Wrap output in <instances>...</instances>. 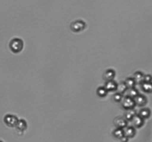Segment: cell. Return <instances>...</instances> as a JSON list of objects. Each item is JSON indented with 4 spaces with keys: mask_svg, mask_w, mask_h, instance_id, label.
Masks as SVG:
<instances>
[{
    "mask_svg": "<svg viewBox=\"0 0 152 142\" xmlns=\"http://www.w3.org/2000/svg\"><path fill=\"white\" fill-rule=\"evenodd\" d=\"M9 48L13 53L18 54L21 53L24 48L23 40L19 38H13L9 42Z\"/></svg>",
    "mask_w": 152,
    "mask_h": 142,
    "instance_id": "cell-1",
    "label": "cell"
},
{
    "mask_svg": "<svg viewBox=\"0 0 152 142\" xmlns=\"http://www.w3.org/2000/svg\"><path fill=\"white\" fill-rule=\"evenodd\" d=\"M86 23L82 19H77L74 22H71V30L74 33H80L86 28Z\"/></svg>",
    "mask_w": 152,
    "mask_h": 142,
    "instance_id": "cell-2",
    "label": "cell"
},
{
    "mask_svg": "<svg viewBox=\"0 0 152 142\" xmlns=\"http://www.w3.org/2000/svg\"><path fill=\"white\" fill-rule=\"evenodd\" d=\"M121 105L124 109H126V110H129V109H134V107L136 106L134 103V100L133 98L130 97L129 96H125L123 97V99L121 101Z\"/></svg>",
    "mask_w": 152,
    "mask_h": 142,
    "instance_id": "cell-3",
    "label": "cell"
},
{
    "mask_svg": "<svg viewBox=\"0 0 152 142\" xmlns=\"http://www.w3.org/2000/svg\"><path fill=\"white\" fill-rule=\"evenodd\" d=\"M18 120L17 117L13 114H7L4 117V124L9 127H15Z\"/></svg>",
    "mask_w": 152,
    "mask_h": 142,
    "instance_id": "cell-4",
    "label": "cell"
},
{
    "mask_svg": "<svg viewBox=\"0 0 152 142\" xmlns=\"http://www.w3.org/2000/svg\"><path fill=\"white\" fill-rule=\"evenodd\" d=\"M134 100L135 105L137 106H140V107H143L148 103V99L146 96L140 94V93L134 99Z\"/></svg>",
    "mask_w": 152,
    "mask_h": 142,
    "instance_id": "cell-5",
    "label": "cell"
},
{
    "mask_svg": "<svg viewBox=\"0 0 152 142\" xmlns=\"http://www.w3.org/2000/svg\"><path fill=\"white\" fill-rule=\"evenodd\" d=\"M114 124L117 128L124 129L128 126V121L123 116H117L114 118Z\"/></svg>",
    "mask_w": 152,
    "mask_h": 142,
    "instance_id": "cell-6",
    "label": "cell"
},
{
    "mask_svg": "<svg viewBox=\"0 0 152 142\" xmlns=\"http://www.w3.org/2000/svg\"><path fill=\"white\" fill-rule=\"evenodd\" d=\"M117 85H118V83L113 79V80H110V81H105V85H104V87L106 89L107 91H108V93H110V92L117 91Z\"/></svg>",
    "mask_w": 152,
    "mask_h": 142,
    "instance_id": "cell-7",
    "label": "cell"
},
{
    "mask_svg": "<svg viewBox=\"0 0 152 142\" xmlns=\"http://www.w3.org/2000/svg\"><path fill=\"white\" fill-rule=\"evenodd\" d=\"M131 121H132L133 127L134 128H140V127H142L143 126L144 123H145V120L141 118L137 114L132 118V120Z\"/></svg>",
    "mask_w": 152,
    "mask_h": 142,
    "instance_id": "cell-8",
    "label": "cell"
},
{
    "mask_svg": "<svg viewBox=\"0 0 152 142\" xmlns=\"http://www.w3.org/2000/svg\"><path fill=\"white\" fill-rule=\"evenodd\" d=\"M116 76V71L114 70V69H110L106 70L104 72L103 75V79L105 80V81H110V80H113Z\"/></svg>",
    "mask_w": 152,
    "mask_h": 142,
    "instance_id": "cell-9",
    "label": "cell"
},
{
    "mask_svg": "<svg viewBox=\"0 0 152 142\" xmlns=\"http://www.w3.org/2000/svg\"><path fill=\"white\" fill-rule=\"evenodd\" d=\"M15 127L16 128V130H18V132H22L23 133L24 131L27 130L28 128V123L25 121V119L22 118V119L18 120L17 123H16Z\"/></svg>",
    "mask_w": 152,
    "mask_h": 142,
    "instance_id": "cell-10",
    "label": "cell"
},
{
    "mask_svg": "<svg viewBox=\"0 0 152 142\" xmlns=\"http://www.w3.org/2000/svg\"><path fill=\"white\" fill-rule=\"evenodd\" d=\"M123 130H124V135H126L129 138L134 137V135H136V130L133 126H130V127L127 126L123 129Z\"/></svg>",
    "mask_w": 152,
    "mask_h": 142,
    "instance_id": "cell-11",
    "label": "cell"
},
{
    "mask_svg": "<svg viewBox=\"0 0 152 142\" xmlns=\"http://www.w3.org/2000/svg\"><path fill=\"white\" fill-rule=\"evenodd\" d=\"M137 115H140L142 118H143L144 120L148 119L150 117V115H151V109L149 108L143 107L139 111Z\"/></svg>",
    "mask_w": 152,
    "mask_h": 142,
    "instance_id": "cell-12",
    "label": "cell"
},
{
    "mask_svg": "<svg viewBox=\"0 0 152 142\" xmlns=\"http://www.w3.org/2000/svg\"><path fill=\"white\" fill-rule=\"evenodd\" d=\"M140 87L143 92L146 93H151L152 92V84L151 83H147L145 81H141L140 83Z\"/></svg>",
    "mask_w": 152,
    "mask_h": 142,
    "instance_id": "cell-13",
    "label": "cell"
},
{
    "mask_svg": "<svg viewBox=\"0 0 152 142\" xmlns=\"http://www.w3.org/2000/svg\"><path fill=\"white\" fill-rule=\"evenodd\" d=\"M124 82L125 84H126V85L127 86L128 89L132 88V87H135V86H136L137 84L136 81H135L134 78L133 77H129V78H127L126 80H125Z\"/></svg>",
    "mask_w": 152,
    "mask_h": 142,
    "instance_id": "cell-14",
    "label": "cell"
},
{
    "mask_svg": "<svg viewBox=\"0 0 152 142\" xmlns=\"http://www.w3.org/2000/svg\"><path fill=\"white\" fill-rule=\"evenodd\" d=\"M128 90L127 86L126 85L124 81H121L120 83H119L118 85H117V93H120L121 94L124 95L125 93H126Z\"/></svg>",
    "mask_w": 152,
    "mask_h": 142,
    "instance_id": "cell-15",
    "label": "cell"
},
{
    "mask_svg": "<svg viewBox=\"0 0 152 142\" xmlns=\"http://www.w3.org/2000/svg\"><path fill=\"white\" fill-rule=\"evenodd\" d=\"M136 115H137V113H136V111L134 110V109H129V110H127V112H126L124 118H126V121L129 122V121H132V118H133Z\"/></svg>",
    "mask_w": 152,
    "mask_h": 142,
    "instance_id": "cell-16",
    "label": "cell"
},
{
    "mask_svg": "<svg viewBox=\"0 0 152 142\" xmlns=\"http://www.w3.org/2000/svg\"><path fill=\"white\" fill-rule=\"evenodd\" d=\"M108 92L107 91L106 89L104 87V86L98 87L97 90H96V94H97V96L100 98L106 97V96H108Z\"/></svg>",
    "mask_w": 152,
    "mask_h": 142,
    "instance_id": "cell-17",
    "label": "cell"
},
{
    "mask_svg": "<svg viewBox=\"0 0 152 142\" xmlns=\"http://www.w3.org/2000/svg\"><path fill=\"white\" fill-rule=\"evenodd\" d=\"M144 74L142 73V72L141 71H137L134 73L133 78H134V80L136 81L137 83H140L141 81H142V79H143Z\"/></svg>",
    "mask_w": 152,
    "mask_h": 142,
    "instance_id": "cell-18",
    "label": "cell"
},
{
    "mask_svg": "<svg viewBox=\"0 0 152 142\" xmlns=\"http://www.w3.org/2000/svg\"><path fill=\"white\" fill-rule=\"evenodd\" d=\"M126 92L128 93L127 96H130V97L133 98V99H134V98L140 93L139 90H138L137 88H135V87H132V88L128 89Z\"/></svg>",
    "mask_w": 152,
    "mask_h": 142,
    "instance_id": "cell-19",
    "label": "cell"
},
{
    "mask_svg": "<svg viewBox=\"0 0 152 142\" xmlns=\"http://www.w3.org/2000/svg\"><path fill=\"white\" fill-rule=\"evenodd\" d=\"M113 135L114 136L117 138L120 139L123 135H124V130L123 129H120V128H117L113 133Z\"/></svg>",
    "mask_w": 152,
    "mask_h": 142,
    "instance_id": "cell-20",
    "label": "cell"
},
{
    "mask_svg": "<svg viewBox=\"0 0 152 142\" xmlns=\"http://www.w3.org/2000/svg\"><path fill=\"white\" fill-rule=\"evenodd\" d=\"M123 94H121V93H117H117H115L114 95H113L112 99L114 102L120 103V102H121L122 99H123Z\"/></svg>",
    "mask_w": 152,
    "mask_h": 142,
    "instance_id": "cell-21",
    "label": "cell"
},
{
    "mask_svg": "<svg viewBox=\"0 0 152 142\" xmlns=\"http://www.w3.org/2000/svg\"><path fill=\"white\" fill-rule=\"evenodd\" d=\"M151 75L150 74H147V75H144L142 81H145V82L147 83H151Z\"/></svg>",
    "mask_w": 152,
    "mask_h": 142,
    "instance_id": "cell-22",
    "label": "cell"
},
{
    "mask_svg": "<svg viewBox=\"0 0 152 142\" xmlns=\"http://www.w3.org/2000/svg\"><path fill=\"white\" fill-rule=\"evenodd\" d=\"M129 138H128V137H126V135H123V137H122L120 139V140L122 142H128V141H129Z\"/></svg>",
    "mask_w": 152,
    "mask_h": 142,
    "instance_id": "cell-23",
    "label": "cell"
},
{
    "mask_svg": "<svg viewBox=\"0 0 152 142\" xmlns=\"http://www.w3.org/2000/svg\"><path fill=\"white\" fill-rule=\"evenodd\" d=\"M0 142H4V141H1V140H0Z\"/></svg>",
    "mask_w": 152,
    "mask_h": 142,
    "instance_id": "cell-24",
    "label": "cell"
}]
</instances>
